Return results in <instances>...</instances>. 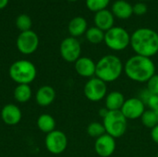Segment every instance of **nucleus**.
Here are the masks:
<instances>
[{"mask_svg": "<svg viewBox=\"0 0 158 157\" xmlns=\"http://www.w3.org/2000/svg\"><path fill=\"white\" fill-rule=\"evenodd\" d=\"M136 55L152 57L158 53V32L150 28H139L131 35V44Z\"/></svg>", "mask_w": 158, "mask_h": 157, "instance_id": "f257e3e1", "label": "nucleus"}, {"mask_svg": "<svg viewBox=\"0 0 158 157\" xmlns=\"http://www.w3.org/2000/svg\"><path fill=\"white\" fill-rule=\"evenodd\" d=\"M126 76L136 82H147L156 74V65L150 57L135 55L124 64Z\"/></svg>", "mask_w": 158, "mask_h": 157, "instance_id": "f03ea898", "label": "nucleus"}, {"mask_svg": "<svg viewBox=\"0 0 158 157\" xmlns=\"http://www.w3.org/2000/svg\"><path fill=\"white\" fill-rule=\"evenodd\" d=\"M124 71V65L120 58L115 55H106L96 63L95 77L106 83L117 81Z\"/></svg>", "mask_w": 158, "mask_h": 157, "instance_id": "7ed1b4c3", "label": "nucleus"}, {"mask_svg": "<svg viewBox=\"0 0 158 157\" xmlns=\"http://www.w3.org/2000/svg\"><path fill=\"white\" fill-rule=\"evenodd\" d=\"M8 73L11 80L17 84L30 85L37 76V69L34 64L31 61L20 59L12 63L9 67Z\"/></svg>", "mask_w": 158, "mask_h": 157, "instance_id": "20e7f679", "label": "nucleus"}, {"mask_svg": "<svg viewBox=\"0 0 158 157\" xmlns=\"http://www.w3.org/2000/svg\"><path fill=\"white\" fill-rule=\"evenodd\" d=\"M103 125L106 133L117 139L122 137L127 131L128 119L120 110L108 111L106 116L103 118Z\"/></svg>", "mask_w": 158, "mask_h": 157, "instance_id": "39448f33", "label": "nucleus"}, {"mask_svg": "<svg viewBox=\"0 0 158 157\" xmlns=\"http://www.w3.org/2000/svg\"><path fill=\"white\" fill-rule=\"evenodd\" d=\"M104 42L113 51H123L131 44V34L124 28L114 26L105 32Z\"/></svg>", "mask_w": 158, "mask_h": 157, "instance_id": "423d86ee", "label": "nucleus"}, {"mask_svg": "<svg viewBox=\"0 0 158 157\" xmlns=\"http://www.w3.org/2000/svg\"><path fill=\"white\" fill-rule=\"evenodd\" d=\"M83 93L89 101L99 102L106 98L107 94V85L99 78L93 77L85 83Z\"/></svg>", "mask_w": 158, "mask_h": 157, "instance_id": "0eeeda50", "label": "nucleus"}, {"mask_svg": "<svg viewBox=\"0 0 158 157\" xmlns=\"http://www.w3.org/2000/svg\"><path fill=\"white\" fill-rule=\"evenodd\" d=\"M81 53L80 42L75 37H67L60 43V55L62 58L69 63H75Z\"/></svg>", "mask_w": 158, "mask_h": 157, "instance_id": "6e6552de", "label": "nucleus"}, {"mask_svg": "<svg viewBox=\"0 0 158 157\" xmlns=\"http://www.w3.org/2000/svg\"><path fill=\"white\" fill-rule=\"evenodd\" d=\"M44 143L49 153L53 155H60L65 152L68 147V138L63 131L55 130L46 134Z\"/></svg>", "mask_w": 158, "mask_h": 157, "instance_id": "1a4fd4ad", "label": "nucleus"}, {"mask_svg": "<svg viewBox=\"0 0 158 157\" xmlns=\"http://www.w3.org/2000/svg\"><path fill=\"white\" fill-rule=\"evenodd\" d=\"M39 46V37L33 31H26L19 33L17 38V48L23 55L34 53Z\"/></svg>", "mask_w": 158, "mask_h": 157, "instance_id": "9d476101", "label": "nucleus"}, {"mask_svg": "<svg viewBox=\"0 0 158 157\" xmlns=\"http://www.w3.org/2000/svg\"><path fill=\"white\" fill-rule=\"evenodd\" d=\"M127 119L141 118L145 111V105L139 97H132L125 100L120 110Z\"/></svg>", "mask_w": 158, "mask_h": 157, "instance_id": "9b49d317", "label": "nucleus"}, {"mask_svg": "<svg viewBox=\"0 0 158 157\" xmlns=\"http://www.w3.org/2000/svg\"><path fill=\"white\" fill-rule=\"evenodd\" d=\"M94 150L99 156H111L116 150V139L106 133L102 135L95 140Z\"/></svg>", "mask_w": 158, "mask_h": 157, "instance_id": "f8f14e48", "label": "nucleus"}, {"mask_svg": "<svg viewBox=\"0 0 158 157\" xmlns=\"http://www.w3.org/2000/svg\"><path fill=\"white\" fill-rule=\"evenodd\" d=\"M76 72L83 78H93L95 76L96 63L90 57L81 56L75 63Z\"/></svg>", "mask_w": 158, "mask_h": 157, "instance_id": "ddd939ff", "label": "nucleus"}, {"mask_svg": "<svg viewBox=\"0 0 158 157\" xmlns=\"http://www.w3.org/2000/svg\"><path fill=\"white\" fill-rule=\"evenodd\" d=\"M22 113L19 106L13 104L6 105L1 110V118L8 126H15L21 120Z\"/></svg>", "mask_w": 158, "mask_h": 157, "instance_id": "4468645a", "label": "nucleus"}, {"mask_svg": "<svg viewBox=\"0 0 158 157\" xmlns=\"http://www.w3.org/2000/svg\"><path fill=\"white\" fill-rule=\"evenodd\" d=\"M94 25L98 29L103 31H107L111 28L114 27L115 23V16L108 9H103L95 13L94 18Z\"/></svg>", "mask_w": 158, "mask_h": 157, "instance_id": "2eb2a0df", "label": "nucleus"}, {"mask_svg": "<svg viewBox=\"0 0 158 157\" xmlns=\"http://www.w3.org/2000/svg\"><path fill=\"white\" fill-rule=\"evenodd\" d=\"M56 99V91L49 85L42 86L38 89L35 100L40 106H48Z\"/></svg>", "mask_w": 158, "mask_h": 157, "instance_id": "dca6fc26", "label": "nucleus"}, {"mask_svg": "<svg viewBox=\"0 0 158 157\" xmlns=\"http://www.w3.org/2000/svg\"><path fill=\"white\" fill-rule=\"evenodd\" d=\"M111 12L118 19H127L133 14L132 5L125 0H117L112 5Z\"/></svg>", "mask_w": 158, "mask_h": 157, "instance_id": "f3484780", "label": "nucleus"}, {"mask_svg": "<svg viewBox=\"0 0 158 157\" xmlns=\"http://www.w3.org/2000/svg\"><path fill=\"white\" fill-rule=\"evenodd\" d=\"M105 103H106V108L108 111L121 110L125 103V97L123 93H121L120 92L113 91L106 94L105 98Z\"/></svg>", "mask_w": 158, "mask_h": 157, "instance_id": "a211bd4d", "label": "nucleus"}, {"mask_svg": "<svg viewBox=\"0 0 158 157\" xmlns=\"http://www.w3.org/2000/svg\"><path fill=\"white\" fill-rule=\"evenodd\" d=\"M68 30L71 37L77 38L86 32V31L88 30V23L83 17L78 16L73 18L69 21Z\"/></svg>", "mask_w": 158, "mask_h": 157, "instance_id": "6ab92c4d", "label": "nucleus"}, {"mask_svg": "<svg viewBox=\"0 0 158 157\" xmlns=\"http://www.w3.org/2000/svg\"><path fill=\"white\" fill-rule=\"evenodd\" d=\"M37 127L38 129L46 134L52 132L56 129V120L55 118L48 114L41 115L37 119Z\"/></svg>", "mask_w": 158, "mask_h": 157, "instance_id": "aec40b11", "label": "nucleus"}, {"mask_svg": "<svg viewBox=\"0 0 158 157\" xmlns=\"http://www.w3.org/2000/svg\"><path fill=\"white\" fill-rule=\"evenodd\" d=\"M14 98L19 103H26L31 98V88L29 84H18L13 92Z\"/></svg>", "mask_w": 158, "mask_h": 157, "instance_id": "412c9836", "label": "nucleus"}, {"mask_svg": "<svg viewBox=\"0 0 158 157\" xmlns=\"http://www.w3.org/2000/svg\"><path fill=\"white\" fill-rule=\"evenodd\" d=\"M85 37L87 41L93 44H98L105 40V31L98 29L97 27H91L85 32Z\"/></svg>", "mask_w": 158, "mask_h": 157, "instance_id": "4be33fe9", "label": "nucleus"}, {"mask_svg": "<svg viewBox=\"0 0 158 157\" xmlns=\"http://www.w3.org/2000/svg\"><path fill=\"white\" fill-rule=\"evenodd\" d=\"M141 120H142V123L143 124L144 127H146L148 129H151V130L153 128H155L158 124L156 114L155 111H153L151 109H148V110L144 111V113L141 117Z\"/></svg>", "mask_w": 158, "mask_h": 157, "instance_id": "5701e85b", "label": "nucleus"}, {"mask_svg": "<svg viewBox=\"0 0 158 157\" xmlns=\"http://www.w3.org/2000/svg\"><path fill=\"white\" fill-rule=\"evenodd\" d=\"M87 133L92 138H99L102 135L106 134V130L103 123L99 122H92L87 127Z\"/></svg>", "mask_w": 158, "mask_h": 157, "instance_id": "b1692460", "label": "nucleus"}, {"mask_svg": "<svg viewBox=\"0 0 158 157\" xmlns=\"http://www.w3.org/2000/svg\"><path fill=\"white\" fill-rule=\"evenodd\" d=\"M31 25H32L31 19L30 16L26 14H20L16 19V26L20 31V32L30 31L31 28Z\"/></svg>", "mask_w": 158, "mask_h": 157, "instance_id": "393cba45", "label": "nucleus"}, {"mask_svg": "<svg viewBox=\"0 0 158 157\" xmlns=\"http://www.w3.org/2000/svg\"><path fill=\"white\" fill-rule=\"evenodd\" d=\"M85 3L89 10L96 13L100 10L106 9V6L110 3V0H86Z\"/></svg>", "mask_w": 158, "mask_h": 157, "instance_id": "a878e982", "label": "nucleus"}, {"mask_svg": "<svg viewBox=\"0 0 158 157\" xmlns=\"http://www.w3.org/2000/svg\"><path fill=\"white\" fill-rule=\"evenodd\" d=\"M146 90L151 94H157L158 95V74H155L146 82Z\"/></svg>", "mask_w": 158, "mask_h": 157, "instance_id": "bb28decb", "label": "nucleus"}, {"mask_svg": "<svg viewBox=\"0 0 158 157\" xmlns=\"http://www.w3.org/2000/svg\"><path fill=\"white\" fill-rule=\"evenodd\" d=\"M132 9H133V14H135L137 16H143V15L146 14L148 7L143 2H138L132 6Z\"/></svg>", "mask_w": 158, "mask_h": 157, "instance_id": "cd10ccee", "label": "nucleus"}, {"mask_svg": "<svg viewBox=\"0 0 158 157\" xmlns=\"http://www.w3.org/2000/svg\"><path fill=\"white\" fill-rule=\"evenodd\" d=\"M149 109L153 110V111H156L158 110V95L157 94H151L150 97L148 98L146 105Z\"/></svg>", "mask_w": 158, "mask_h": 157, "instance_id": "c85d7f7f", "label": "nucleus"}, {"mask_svg": "<svg viewBox=\"0 0 158 157\" xmlns=\"http://www.w3.org/2000/svg\"><path fill=\"white\" fill-rule=\"evenodd\" d=\"M151 138L155 142V143L158 144V124L151 130Z\"/></svg>", "mask_w": 158, "mask_h": 157, "instance_id": "c756f323", "label": "nucleus"}, {"mask_svg": "<svg viewBox=\"0 0 158 157\" xmlns=\"http://www.w3.org/2000/svg\"><path fill=\"white\" fill-rule=\"evenodd\" d=\"M107 112H108V110L105 107V108H102L100 111H99V114H100V116L104 118L106 116V114H107Z\"/></svg>", "mask_w": 158, "mask_h": 157, "instance_id": "7c9ffc66", "label": "nucleus"}, {"mask_svg": "<svg viewBox=\"0 0 158 157\" xmlns=\"http://www.w3.org/2000/svg\"><path fill=\"white\" fill-rule=\"evenodd\" d=\"M8 4V0H0V9L5 8Z\"/></svg>", "mask_w": 158, "mask_h": 157, "instance_id": "2f4dec72", "label": "nucleus"}, {"mask_svg": "<svg viewBox=\"0 0 158 157\" xmlns=\"http://www.w3.org/2000/svg\"><path fill=\"white\" fill-rule=\"evenodd\" d=\"M155 112H156V117H157V120H158V110L155 111Z\"/></svg>", "mask_w": 158, "mask_h": 157, "instance_id": "473e14b6", "label": "nucleus"}, {"mask_svg": "<svg viewBox=\"0 0 158 157\" xmlns=\"http://www.w3.org/2000/svg\"><path fill=\"white\" fill-rule=\"evenodd\" d=\"M68 1H70V2H75V1H78V0H68Z\"/></svg>", "mask_w": 158, "mask_h": 157, "instance_id": "72a5a7b5", "label": "nucleus"}, {"mask_svg": "<svg viewBox=\"0 0 158 157\" xmlns=\"http://www.w3.org/2000/svg\"><path fill=\"white\" fill-rule=\"evenodd\" d=\"M156 157H158V152H157V154H156Z\"/></svg>", "mask_w": 158, "mask_h": 157, "instance_id": "f704fd0d", "label": "nucleus"}, {"mask_svg": "<svg viewBox=\"0 0 158 157\" xmlns=\"http://www.w3.org/2000/svg\"><path fill=\"white\" fill-rule=\"evenodd\" d=\"M143 1H147V0H143Z\"/></svg>", "mask_w": 158, "mask_h": 157, "instance_id": "c9c22d12", "label": "nucleus"}]
</instances>
